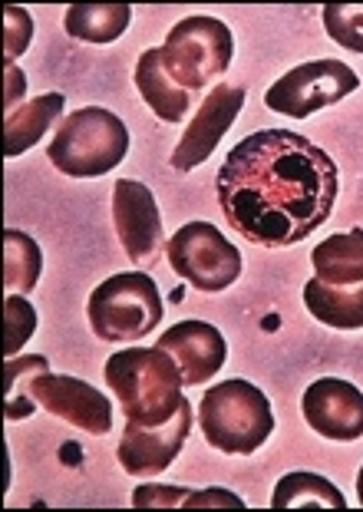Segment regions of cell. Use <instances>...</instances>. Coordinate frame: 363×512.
<instances>
[{
  "label": "cell",
  "mask_w": 363,
  "mask_h": 512,
  "mask_svg": "<svg viewBox=\"0 0 363 512\" xmlns=\"http://www.w3.org/2000/svg\"><path fill=\"white\" fill-rule=\"evenodd\" d=\"M218 205L251 245L288 248L317 232L337 205V162L291 129L241 139L218 169Z\"/></svg>",
  "instance_id": "obj_1"
},
{
  "label": "cell",
  "mask_w": 363,
  "mask_h": 512,
  "mask_svg": "<svg viewBox=\"0 0 363 512\" xmlns=\"http://www.w3.org/2000/svg\"><path fill=\"white\" fill-rule=\"evenodd\" d=\"M106 384L123 403L129 423L156 427L179 413L182 374L162 347H126L106 361Z\"/></svg>",
  "instance_id": "obj_2"
},
{
  "label": "cell",
  "mask_w": 363,
  "mask_h": 512,
  "mask_svg": "<svg viewBox=\"0 0 363 512\" xmlns=\"http://www.w3.org/2000/svg\"><path fill=\"white\" fill-rule=\"evenodd\" d=\"M129 152V129L116 113L103 106H83L57 126V136L47 146L50 162L63 176L99 179L113 172Z\"/></svg>",
  "instance_id": "obj_3"
},
{
  "label": "cell",
  "mask_w": 363,
  "mask_h": 512,
  "mask_svg": "<svg viewBox=\"0 0 363 512\" xmlns=\"http://www.w3.org/2000/svg\"><path fill=\"white\" fill-rule=\"evenodd\" d=\"M202 433L222 453L248 456L268 443L274 413L268 397L248 380H222L202 397Z\"/></svg>",
  "instance_id": "obj_4"
},
{
  "label": "cell",
  "mask_w": 363,
  "mask_h": 512,
  "mask_svg": "<svg viewBox=\"0 0 363 512\" xmlns=\"http://www.w3.org/2000/svg\"><path fill=\"white\" fill-rule=\"evenodd\" d=\"M90 314V328L99 341H139V337L152 334L162 321V294L156 281L142 271H129V275H113L103 281L86 304Z\"/></svg>",
  "instance_id": "obj_5"
},
{
  "label": "cell",
  "mask_w": 363,
  "mask_h": 512,
  "mask_svg": "<svg viewBox=\"0 0 363 512\" xmlns=\"http://www.w3.org/2000/svg\"><path fill=\"white\" fill-rule=\"evenodd\" d=\"M231 57H235V37L215 17L179 20L162 47L165 70L192 96L202 93L215 76H222L231 67Z\"/></svg>",
  "instance_id": "obj_6"
},
{
  "label": "cell",
  "mask_w": 363,
  "mask_h": 512,
  "mask_svg": "<svg viewBox=\"0 0 363 512\" xmlns=\"http://www.w3.org/2000/svg\"><path fill=\"white\" fill-rule=\"evenodd\" d=\"M169 265L198 291H225L241 275V255L228 238L208 222H189L165 245Z\"/></svg>",
  "instance_id": "obj_7"
},
{
  "label": "cell",
  "mask_w": 363,
  "mask_h": 512,
  "mask_svg": "<svg viewBox=\"0 0 363 512\" xmlns=\"http://www.w3.org/2000/svg\"><path fill=\"white\" fill-rule=\"evenodd\" d=\"M360 86V76L340 60H314L301 63L291 73H284L278 83L264 93V103L274 113L291 119H307L324 106L340 103Z\"/></svg>",
  "instance_id": "obj_8"
},
{
  "label": "cell",
  "mask_w": 363,
  "mask_h": 512,
  "mask_svg": "<svg viewBox=\"0 0 363 512\" xmlns=\"http://www.w3.org/2000/svg\"><path fill=\"white\" fill-rule=\"evenodd\" d=\"M30 394L47 413L93 433V437H103V433L113 430V403H109V397L99 394L96 387L86 384V380L50 374L47 370V374L33 377Z\"/></svg>",
  "instance_id": "obj_9"
},
{
  "label": "cell",
  "mask_w": 363,
  "mask_h": 512,
  "mask_svg": "<svg viewBox=\"0 0 363 512\" xmlns=\"http://www.w3.org/2000/svg\"><path fill=\"white\" fill-rule=\"evenodd\" d=\"M113 222L119 245L139 265H149L162 252V215L149 185L119 179L113 185Z\"/></svg>",
  "instance_id": "obj_10"
},
{
  "label": "cell",
  "mask_w": 363,
  "mask_h": 512,
  "mask_svg": "<svg viewBox=\"0 0 363 512\" xmlns=\"http://www.w3.org/2000/svg\"><path fill=\"white\" fill-rule=\"evenodd\" d=\"M192 430V403L185 400L179 413L156 427H139V423H126L123 443H119V463L132 476H156L169 470L175 456L182 453L185 440Z\"/></svg>",
  "instance_id": "obj_11"
},
{
  "label": "cell",
  "mask_w": 363,
  "mask_h": 512,
  "mask_svg": "<svg viewBox=\"0 0 363 512\" xmlns=\"http://www.w3.org/2000/svg\"><path fill=\"white\" fill-rule=\"evenodd\" d=\"M241 106H245V90L231 83H218L212 93L205 96V103L198 106V113L179 139V146L172 152V166L179 172H192L195 166L212 156L215 146L222 143V136L238 119Z\"/></svg>",
  "instance_id": "obj_12"
},
{
  "label": "cell",
  "mask_w": 363,
  "mask_h": 512,
  "mask_svg": "<svg viewBox=\"0 0 363 512\" xmlns=\"http://www.w3.org/2000/svg\"><path fill=\"white\" fill-rule=\"evenodd\" d=\"M304 420L314 433L334 443H354L363 437V390L347 380L321 377L304 390Z\"/></svg>",
  "instance_id": "obj_13"
},
{
  "label": "cell",
  "mask_w": 363,
  "mask_h": 512,
  "mask_svg": "<svg viewBox=\"0 0 363 512\" xmlns=\"http://www.w3.org/2000/svg\"><path fill=\"white\" fill-rule=\"evenodd\" d=\"M156 347H162L172 357L189 387H202L205 380H212L225 367L228 357V344L222 331L205 321H179L175 328H169L159 337Z\"/></svg>",
  "instance_id": "obj_14"
},
{
  "label": "cell",
  "mask_w": 363,
  "mask_h": 512,
  "mask_svg": "<svg viewBox=\"0 0 363 512\" xmlns=\"http://www.w3.org/2000/svg\"><path fill=\"white\" fill-rule=\"evenodd\" d=\"M136 86L142 93V100L149 103V110L156 113L162 123H182L185 113L192 110L195 96L189 90H182L172 80L169 70L162 63V47L146 50L136 63Z\"/></svg>",
  "instance_id": "obj_15"
},
{
  "label": "cell",
  "mask_w": 363,
  "mask_h": 512,
  "mask_svg": "<svg viewBox=\"0 0 363 512\" xmlns=\"http://www.w3.org/2000/svg\"><path fill=\"white\" fill-rule=\"evenodd\" d=\"M304 304L327 328H363V281L360 285H324L321 278L304 285Z\"/></svg>",
  "instance_id": "obj_16"
},
{
  "label": "cell",
  "mask_w": 363,
  "mask_h": 512,
  "mask_svg": "<svg viewBox=\"0 0 363 512\" xmlns=\"http://www.w3.org/2000/svg\"><path fill=\"white\" fill-rule=\"evenodd\" d=\"M63 96L60 93H43L37 100L20 103L14 113L4 119V156H20L30 146H37L43 133L53 123H63Z\"/></svg>",
  "instance_id": "obj_17"
},
{
  "label": "cell",
  "mask_w": 363,
  "mask_h": 512,
  "mask_svg": "<svg viewBox=\"0 0 363 512\" xmlns=\"http://www.w3.org/2000/svg\"><path fill=\"white\" fill-rule=\"evenodd\" d=\"M314 275L324 285H360L363 281V228L330 235L311 252Z\"/></svg>",
  "instance_id": "obj_18"
},
{
  "label": "cell",
  "mask_w": 363,
  "mask_h": 512,
  "mask_svg": "<svg viewBox=\"0 0 363 512\" xmlns=\"http://www.w3.org/2000/svg\"><path fill=\"white\" fill-rule=\"evenodd\" d=\"M132 20L129 4H76L66 10V34L83 43H113Z\"/></svg>",
  "instance_id": "obj_19"
},
{
  "label": "cell",
  "mask_w": 363,
  "mask_h": 512,
  "mask_svg": "<svg viewBox=\"0 0 363 512\" xmlns=\"http://www.w3.org/2000/svg\"><path fill=\"white\" fill-rule=\"evenodd\" d=\"M274 509H297V506H327V509H344V493L330 483V479L317 473H291L274 486L271 496Z\"/></svg>",
  "instance_id": "obj_20"
},
{
  "label": "cell",
  "mask_w": 363,
  "mask_h": 512,
  "mask_svg": "<svg viewBox=\"0 0 363 512\" xmlns=\"http://www.w3.org/2000/svg\"><path fill=\"white\" fill-rule=\"evenodd\" d=\"M50 361L43 354H20L7 357L4 364V410L10 420H27L33 407H40L30 394V384L37 374H47Z\"/></svg>",
  "instance_id": "obj_21"
},
{
  "label": "cell",
  "mask_w": 363,
  "mask_h": 512,
  "mask_svg": "<svg viewBox=\"0 0 363 512\" xmlns=\"http://www.w3.org/2000/svg\"><path fill=\"white\" fill-rule=\"evenodd\" d=\"M43 271V252L30 235L17 228H4V281L7 288H17L20 294H30L37 288V278Z\"/></svg>",
  "instance_id": "obj_22"
},
{
  "label": "cell",
  "mask_w": 363,
  "mask_h": 512,
  "mask_svg": "<svg viewBox=\"0 0 363 512\" xmlns=\"http://www.w3.org/2000/svg\"><path fill=\"white\" fill-rule=\"evenodd\" d=\"M132 506H231L245 509V499H238L228 489H205V493H192V489H172V486H139L132 493Z\"/></svg>",
  "instance_id": "obj_23"
},
{
  "label": "cell",
  "mask_w": 363,
  "mask_h": 512,
  "mask_svg": "<svg viewBox=\"0 0 363 512\" xmlns=\"http://www.w3.org/2000/svg\"><path fill=\"white\" fill-rule=\"evenodd\" d=\"M324 30L340 47L363 53V4H327Z\"/></svg>",
  "instance_id": "obj_24"
},
{
  "label": "cell",
  "mask_w": 363,
  "mask_h": 512,
  "mask_svg": "<svg viewBox=\"0 0 363 512\" xmlns=\"http://www.w3.org/2000/svg\"><path fill=\"white\" fill-rule=\"evenodd\" d=\"M37 331V311L24 294H7L4 301V354L14 357Z\"/></svg>",
  "instance_id": "obj_25"
},
{
  "label": "cell",
  "mask_w": 363,
  "mask_h": 512,
  "mask_svg": "<svg viewBox=\"0 0 363 512\" xmlns=\"http://www.w3.org/2000/svg\"><path fill=\"white\" fill-rule=\"evenodd\" d=\"M7 17V40H4V57L7 63H14L17 53L27 50L30 34H33V24H30V14L24 7H7L4 10Z\"/></svg>",
  "instance_id": "obj_26"
},
{
  "label": "cell",
  "mask_w": 363,
  "mask_h": 512,
  "mask_svg": "<svg viewBox=\"0 0 363 512\" xmlns=\"http://www.w3.org/2000/svg\"><path fill=\"white\" fill-rule=\"evenodd\" d=\"M7 93H4V110L7 113H14L17 110V100L24 96V90H27V80H24V73H20L14 63H7Z\"/></svg>",
  "instance_id": "obj_27"
},
{
  "label": "cell",
  "mask_w": 363,
  "mask_h": 512,
  "mask_svg": "<svg viewBox=\"0 0 363 512\" xmlns=\"http://www.w3.org/2000/svg\"><path fill=\"white\" fill-rule=\"evenodd\" d=\"M357 496H360V506H363V466H360V476H357Z\"/></svg>",
  "instance_id": "obj_28"
}]
</instances>
